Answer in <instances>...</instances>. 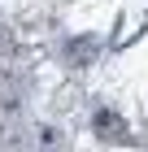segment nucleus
I'll return each mask as SVG.
<instances>
[{
	"label": "nucleus",
	"mask_w": 148,
	"mask_h": 152,
	"mask_svg": "<svg viewBox=\"0 0 148 152\" xmlns=\"http://www.w3.org/2000/svg\"><path fill=\"white\" fill-rule=\"evenodd\" d=\"M96 130H100L105 139H113V143H126V126H122V117L109 113V109H96Z\"/></svg>",
	"instance_id": "nucleus-1"
}]
</instances>
